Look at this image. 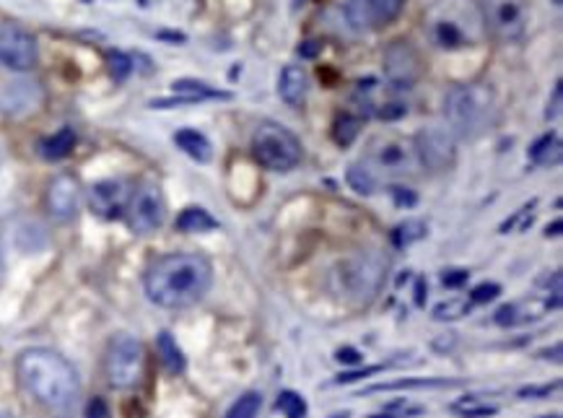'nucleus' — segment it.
<instances>
[{
  "label": "nucleus",
  "instance_id": "nucleus-1",
  "mask_svg": "<svg viewBox=\"0 0 563 418\" xmlns=\"http://www.w3.org/2000/svg\"><path fill=\"white\" fill-rule=\"evenodd\" d=\"M214 283V268L197 252H171L149 265L143 276L145 296L164 309L197 304Z\"/></svg>",
  "mask_w": 563,
  "mask_h": 418
},
{
  "label": "nucleus",
  "instance_id": "nucleus-2",
  "mask_svg": "<svg viewBox=\"0 0 563 418\" xmlns=\"http://www.w3.org/2000/svg\"><path fill=\"white\" fill-rule=\"evenodd\" d=\"M16 375L26 393L50 410L71 408L81 393L78 371L68 358L50 349H26L16 362Z\"/></svg>",
  "mask_w": 563,
  "mask_h": 418
},
{
  "label": "nucleus",
  "instance_id": "nucleus-3",
  "mask_svg": "<svg viewBox=\"0 0 563 418\" xmlns=\"http://www.w3.org/2000/svg\"><path fill=\"white\" fill-rule=\"evenodd\" d=\"M384 270L387 261L380 252H356L330 270V294L354 307L369 304L382 287Z\"/></svg>",
  "mask_w": 563,
  "mask_h": 418
},
{
  "label": "nucleus",
  "instance_id": "nucleus-4",
  "mask_svg": "<svg viewBox=\"0 0 563 418\" xmlns=\"http://www.w3.org/2000/svg\"><path fill=\"white\" fill-rule=\"evenodd\" d=\"M444 117L460 138H478L496 123V97L488 86H455L444 99Z\"/></svg>",
  "mask_w": 563,
  "mask_h": 418
},
{
  "label": "nucleus",
  "instance_id": "nucleus-5",
  "mask_svg": "<svg viewBox=\"0 0 563 418\" xmlns=\"http://www.w3.org/2000/svg\"><path fill=\"white\" fill-rule=\"evenodd\" d=\"M145 351L136 335L117 333L110 341L104 356V375L115 390H132L143 380Z\"/></svg>",
  "mask_w": 563,
  "mask_h": 418
},
{
  "label": "nucleus",
  "instance_id": "nucleus-6",
  "mask_svg": "<svg viewBox=\"0 0 563 418\" xmlns=\"http://www.w3.org/2000/svg\"><path fill=\"white\" fill-rule=\"evenodd\" d=\"M252 154L265 169L291 172L302 162V143L296 136L281 125L265 123L252 136Z\"/></svg>",
  "mask_w": 563,
  "mask_h": 418
},
{
  "label": "nucleus",
  "instance_id": "nucleus-7",
  "mask_svg": "<svg viewBox=\"0 0 563 418\" xmlns=\"http://www.w3.org/2000/svg\"><path fill=\"white\" fill-rule=\"evenodd\" d=\"M481 5L488 31H491L499 42H516V39L525 35V0H483Z\"/></svg>",
  "mask_w": 563,
  "mask_h": 418
},
{
  "label": "nucleus",
  "instance_id": "nucleus-8",
  "mask_svg": "<svg viewBox=\"0 0 563 418\" xmlns=\"http://www.w3.org/2000/svg\"><path fill=\"white\" fill-rule=\"evenodd\" d=\"M125 216H128L130 229L136 231V235H154L164 224V216H167V205H164L162 190H158L156 185H141L138 190H132Z\"/></svg>",
  "mask_w": 563,
  "mask_h": 418
},
{
  "label": "nucleus",
  "instance_id": "nucleus-9",
  "mask_svg": "<svg viewBox=\"0 0 563 418\" xmlns=\"http://www.w3.org/2000/svg\"><path fill=\"white\" fill-rule=\"evenodd\" d=\"M39 45L31 31L18 24H0V65L9 71L26 73L37 65Z\"/></svg>",
  "mask_w": 563,
  "mask_h": 418
},
{
  "label": "nucleus",
  "instance_id": "nucleus-10",
  "mask_svg": "<svg viewBox=\"0 0 563 418\" xmlns=\"http://www.w3.org/2000/svg\"><path fill=\"white\" fill-rule=\"evenodd\" d=\"M367 162L372 167L389 172V175H406L419 167V156H415V145L397 136H376L369 143Z\"/></svg>",
  "mask_w": 563,
  "mask_h": 418
},
{
  "label": "nucleus",
  "instance_id": "nucleus-11",
  "mask_svg": "<svg viewBox=\"0 0 563 418\" xmlns=\"http://www.w3.org/2000/svg\"><path fill=\"white\" fill-rule=\"evenodd\" d=\"M384 76L395 89H413L423 76L419 50L408 39H397L384 50Z\"/></svg>",
  "mask_w": 563,
  "mask_h": 418
},
{
  "label": "nucleus",
  "instance_id": "nucleus-12",
  "mask_svg": "<svg viewBox=\"0 0 563 418\" xmlns=\"http://www.w3.org/2000/svg\"><path fill=\"white\" fill-rule=\"evenodd\" d=\"M415 156L426 169L447 172L457 159L452 132L444 128H426L415 138Z\"/></svg>",
  "mask_w": 563,
  "mask_h": 418
},
{
  "label": "nucleus",
  "instance_id": "nucleus-13",
  "mask_svg": "<svg viewBox=\"0 0 563 418\" xmlns=\"http://www.w3.org/2000/svg\"><path fill=\"white\" fill-rule=\"evenodd\" d=\"M128 201L130 190L125 188V182H120V179H104V182H97L94 188L89 190L91 211H94L99 218H107V221L125 216Z\"/></svg>",
  "mask_w": 563,
  "mask_h": 418
},
{
  "label": "nucleus",
  "instance_id": "nucleus-14",
  "mask_svg": "<svg viewBox=\"0 0 563 418\" xmlns=\"http://www.w3.org/2000/svg\"><path fill=\"white\" fill-rule=\"evenodd\" d=\"M42 89L35 81H13L0 89V112L9 117H24L39 110L42 104Z\"/></svg>",
  "mask_w": 563,
  "mask_h": 418
},
{
  "label": "nucleus",
  "instance_id": "nucleus-15",
  "mask_svg": "<svg viewBox=\"0 0 563 418\" xmlns=\"http://www.w3.org/2000/svg\"><path fill=\"white\" fill-rule=\"evenodd\" d=\"M48 211L55 218H73L78 214V205H81V185L73 175H57L48 185Z\"/></svg>",
  "mask_w": 563,
  "mask_h": 418
},
{
  "label": "nucleus",
  "instance_id": "nucleus-16",
  "mask_svg": "<svg viewBox=\"0 0 563 418\" xmlns=\"http://www.w3.org/2000/svg\"><path fill=\"white\" fill-rule=\"evenodd\" d=\"M309 76L302 65H286L278 76V97L289 104V107H299L307 99Z\"/></svg>",
  "mask_w": 563,
  "mask_h": 418
},
{
  "label": "nucleus",
  "instance_id": "nucleus-17",
  "mask_svg": "<svg viewBox=\"0 0 563 418\" xmlns=\"http://www.w3.org/2000/svg\"><path fill=\"white\" fill-rule=\"evenodd\" d=\"M460 380H447V377H421V380H397V382H382L372 384L363 393H393V390H426V388H460Z\"/></svg>",
  "mask_w": 563,
  "mask_h": 418
},
{
  "label": "nucleus",
  "instance_id": "nucleus-18",
  "mask_svg": "<svg viewBox=\"0 0 563 418\" xmlns=\"http://www.w3.org/2000/svg\"><path fill=\"white\" fill-rule=\"evenodd\" d=\"M73 149H76V132H73V128H63L52 132L44 141H39V154H42V159H48V162H61Z\"/></svg>",
  "mask_w": 563,
  "mask_h": 418
},
{
  "label": "nucleus",
  "instance_id": "nucleus-19",
  "mask_svg": "<svg viewBox=\"0 0 563 418\" xmlns=\"http://www.w3.org/2000/svg\"><path fill=\"white\" fill-rule=\"evenodd\" d=\"M175 143L180 145V149L184 151V154L195 159V162H210V156H214V151H210V143L208 138L203 136V132L192 130V128H182L175 132Z\"/></svg>",
  "mask_w": 563,
  "mask_h": 418
},
{
  "label": "nucleus",
  "instance_id": "nucleus-20",
  "mask_svg": "<svg viewBox=\"0 0 563 418\" xmlns=\"http://www.w3.org/2000/svg\"><path fill=\"white\" fill-rule=\"evenodd\" d=\"M529 162L538 167H555L561 162V138L555 132H546L529 145Z\"/></svg>",
  "mask_w": 563,
  "mask_h": 418
},
{
  "label": "nucleus",
  "instance_id": "nucleus-21",
  "mask_svg": "<svg viewBox=\"0 0 563 418\" xmlns=\"http://www.w3.org/2000/svg\"><path fill=\"white\" fill-rule=\"evenodd\" d=\"M177 229L188 231V235H195V231H214L218 229V221L208 211L201 208V205H190L184 208L180 216H177Z\"/></svg>",
  "mask_w": 563,
  "mask_h": 418
},
{
  "label": "nucleus",
  "instance_id": "nucleus-22",
  "mask_svg": "<svg viewBox=\"0 0 563 418\" xmlns=\"http://www.w3.org/2000/svg\"><path fill=\"white\" fill-rule=\"evenodd\" d=\"M175 94L188 97L192 102H203V99H231L229 91H218L214 86L203 84V81H192V78H180V81L171 84Z\"/></svg>",
  "mask_w": 563,
  "mask_h": 418
},
{
  "label": "nucleus",
  "instance_id": "nucleus-23",
  "mask_svg": "<svg viewBox=\"0 0 563 418\" xmlns=\"http://www.w3.org/2000/svg\"><path fill=\"white\" fill-rule=\"evenodd\" d=\"M156 349H158V356H162L164 367H167L169 375H182L188 364H184L182 349L177 346L175 338H171L169 333H158V338H156Z\"/></svg>",
  "mask_w": 563,
  "mask_h": 418
},
{
  "label": "nucleus",
  "instance_id": "nucleus-24",
  "mask_svg": "<svg viewBox=\"0 0 563 418\" xmlns=\"http://www.w3.org/2000/svg\"><path fill=\"white\" fill-rule=\"evenodd\" d=\"M426 237V224L419 221V218H410V221L397 224L393 229V244L395 248H408V244L419 242V239Z\"/></svg>",
  "mask_w": 563,
  "mask_h": 418
},
{
  "label": "nucleus",
  "instance_id": "nucleus-25",
  "mask_svg": "<svg viewBox=\"0 0 563 418\" xmlns=\"http://www.w3.org/2000/svg\"><path fill=\"white\" fill-rule=\"evenodd\" d=\"M402 5H406V0H367L372 24H389L402 11Z\"/></svg>",
  "mask_w": 563,
  "mask_h": 418
},
{
  "label": "nucleus",
  "instance_id": "nucleus-26",
  "mask_svg": "<svg viewBox=\"0 0 563 418\" xmlns=\"http://www.w3.org/2000/svg\"><path fill=\"white\" fill-rule=\"evenodd\" d=\"M359 132H361V119L359 117L341 115L333 125V141L346 149V145H350L356 141V138H359Z\"/></svg>",
  "mask_w": 563,
  "mask_h": 418
},
{
  "label": "nucleus",
  "instance_id": "nucleus-27",
  "mask_svg": "<svg viewBox=\"0 0 563 418\" xmlns=\"http://www.w3.org/2000/svg\"><path fill=\"white\" fill-rule=\"evenodd\" d=\"M346 179H348L350 188H354L356 192H361V195H372L376 188V179L367 164H363V167L361 164H350L346 172Z\"/></svg>",
  "mask_w": 563,
  "mask_h": 418
},
{
  "label": "nucleus",
  "instance_id": "nucleus-28",
  "mask_svg": "<svg viewBox=\"0 0 563 418\" xmlns=\"http://www.w3.org/2000/svg\"><path fill=\"white\" fill-rule=\"evenodd\" d=\"M260 408H263V395L255 393V390H249V393H244L240 401L227 410V416L223 418H257Z\"/></svg>",
  "mask_w": 563,
  "mask_h": 418
},
{
  "label": "nucleus",
  "instance_id": "nucleus-29",
  "mask_svg": "<svg viewBox=\"0 0 563 418\" xmlns=\"http://www.w3.org/2000/svg\"><path fill=\"white\" fill-rule=\"evenodd\" d=\"M276 408L286 418H307V401L299 393H294V390H283L278 395Z\"/></svg>",
  "mask_w": 563,
  "mask_h": 418
},
{
  "label": "nucleus",
  "instance_id": "nucleus-30",
  "mask_svg": "<svg viewBox=\"0 0 563 418\" xmlns=\"http://www.w3.org/2000/svg\"><path fill=\"white\" fill-rule=\"evenodd\" d=\"M455 414H460L462 418H488V416H496L499 414V408L496 406H488V403H478V397H465V401L455 403L452 406Z\"/></svg>",
  "mask_w": 563,
  "mask_h": 418
},
{
  "label": "nucleus",
  "instance_id": "nucleus-31",
  "mask_svg": "<svg viewBox=\"0 0 563 418\" xmlns=\"http://www.w3.org/2000/svg\"><path fill=\"white\" fill-rule=\"evenodd\" d=\"M434 37H436V42H439V48H447V50H457L465 45V35H462V31L449 22L436 24Z\"/></svg>",
  "mask_w": 563,
  "mask_h": 418
},
{
  "label": "nucleus",
  "instance_id": "nucleus-32",
  "mask_svg": "<svg viewBox=\"0 0 563 418\" xmlns=\"http://www.w3.org/2000/svg\"><path fill=\"white\" fill-rule=\"evenodd\" d=\"M473 304L465 302V299H449V302H442L439 307L434 309V320H460L465 317Z\"/></svg>",
  "mask_w": 563,
  "mask_h": 418
},
{
  "label": "nucleus",
  "instance_id": "nucleus-33",
  "mask_svg": "<svg viewBox=\"0 0 563 418\" xmlns=\"http://www.w3.org/2000/svg\"><path fill=\"white\" fill-rule=\"evenodd\" d=\"M421 414H426V408L406 406V403H389L387 408H382L380 414H374V416H369V418H415V416H421Z\"/></svg>",
  "mask_w": 563,
  "mask_h": 418
},
{
  "label": "nucleus",
  "instance_id": "nucleus-34",
  "mask_svg": "<svg viewBox=\"0 0 563 418\" xmlns=\"http://www.w3.org/2000/svg\"><path fill=\"white\" fill-rule=\"evenodd\" d=\"M107 63H110V73L115 81H125V78L132 73V60L125 55V52H110Z\"/></svg>",
  "mask_w": 563,
  "mask_h": 418
},
{
  "label": "nucleus",
  "instance_id": "nucleus-35",
  "mask_svg": "<svg viewBox=\"0 0 563 418\" xmlns=\"http://www.w3.org/2000/svg\"><path fill=\"white\" fill-rule=\"evenodd\" d=\"M346 11H348L350 24H354L356 29H363V26H367V24H372V18H369L367 0H348Z\"/></svg>",
  "mask_w": 563,
  "mask_h": 418
},
{
  "label": "nucleus",
  "instance_id": "nucleus-36",
  "mask_svg": "<svg viewBox=\"0 0 563 418\" xmlns=\"http://www.w3.org/2000/svg\"><path fill=\"white\" fill-rule=\"evenodd\" d=\"M380 371H384V364H374V367H363V369H350V371H343V375H337L333 384L359 382V380H367V377H372V375H380Z\"/></svg>",
  "mask_w": 563,
  "mask_h": 418
},
{
  "label": "nucleus",
  "instance_id": "nucleus-37",
  "mask_svg": "<svg viewBox=\"0 0 563 418\" xmlns=\"http://www.w3.org/2000/svg\"><path fill=\"white\" fill-rule=\"evenodd\" d=\"M499 294H501L499 283H481V287H475L473 291H470V304H488V302H494Z\"/></svg>",
  "mask_w": 563,
  "mask_h": 418
},
{
  "label": "nucleus",
  "instance_id": "nucleus-38",
  "mask_svg": "<svg viewBox=\"0 0 563 418\" xmlns=\"http://www.w3.org/2000/svg\"><path fill=\"white\" fill-rule=\"evenodd\" d=\"M389 195H393L397 208H413V205L419 203V195H415L410 188H402V185H393V188H389Z\"/></svg>",
  "mask_w": 563,
  "mask_h": 418
},
{
  "label": "nucleus",
  "instance_id": "nucleus-39",
  "mask_svg": "<svg viewBox=\"0 0 563 418\" xmlns=\"http://www.w3.org/2000/svg\"><path fill=\"white\" fill-rule=\"evenodd\" d=\"M561 388V382H553V384H540V388H525L520 390V397L522 401H542V397H551V393H555V390Z\"/></svg>",
  "mask_w": 563,
  "mask_h": 418
},
{
  "label": "nucleus",
  "instance_id": "nucleus-40",
  "mask_svg": "<svg viewBox=\"0 0 563 418\" xmlns=\"http://www.w3.org/2000/svg\"><path fill=\"white\" fill-rule=\"evenodd\" d=\"M468 278H470L468 270H460V268L444 270V274H442V283H444V287H447V289H460L462 283H468Z\"/></svg>",
  "mask_w": 563,
  "mask_h": 418
},
{
  "label": "nucleus",
  "instance_id": "nucleus-41",
  "mask_svg": "<svg viewBox=\"0 0 563 418\" xmlns=\"http://www.w3.org/2000/svg\"><path fill=\"white\" fill-rule=\"evenodd\" d=\"M561 102H563V84L559 81V84H555V89H553V99H551V102H548V110H546L548 119H555V117L561 115Z\"/></svg>",
  "mask_w": 563,
  "mask_h": 418
},
{
  "label": "nucleus",
  "instance_id": "nucleus-42",
  "mask_svg": "<svg viewBox=\"0 0 563 418\" xmlns=\"http://www.w3.org/2000/svg\"><path fill=\"white\" fill-rule=\"evenodd\" d=\"M376 115H380V119H400L408 115V107L406 104H384Z\"/></svg>",
  "mask_w": 563,
  "mask_h": 418
},
{
  "label": "nucleus",
  "instance_id": "nucleus-43",
  "mask_svg": "<svg viewBox=\"0 0 563 418\" xmlns=\"http://www.w3.org/2000/svg\"><path fill=\"white\" fill-rule=\"evenodd\" d=\"M335 358H337V362H341V364H348V367H356V364H361L363 356H361V351L346 346V349H337Z\"/></svg>",
  "mask_w": 563,
  "mask_h": 418
},
{
  "label": "nucleus",
  "instance_id": "nucleus-44",
  "mask_svg": "<svg viewBox=\"0 0 563 418\" xmlns=\"http://www.w3.org/2000/svg\"><path fill=\"white\" fill-rule=\"evenodd\" d=\"M86 418H110L107 403H104L102 397H94V401L89 403V408H86Z\"/></svg>",
  "mask_w": 563,
  "mask_h": 418
},
{
  "label": "nucleus",
  "instance_id": "nucleus-45",
  "mask_svg": "<svg viewBox=\"0 0 563 418\" xmlns=\"http://www.w3.org/2000/svg\"><path fill=\"white\" fill-rule=\"evenodd\" d=\"M317 52H320V45H317V42H302L299 45V55L302 58L312 60V58H317Z\"/></svg>",
  "mask_w": 563,
  "mask_h": 418
},
{
  "label": "nucleus",
  "instance_id": "nucleus-46",
  "mask_svg": "<svg viewBox=\"0 0 563 418\" xmlns=\"http://www.w3.org/2000/svg\"><path fill=\"white\" fill-rule=\"evenodd\" d=\"M561 235V221H553V227L546 229V237H559Z\"/></svg>",
  "mask_w": 563,
  "mask_h": 418
},
{
  "label": "nucleus",
  "instance_id": "nucleus-47",
  "mask_svg": "<svg viewBox=\"0 0 563 418\" xmlns=\"http://www.w3.org/2000/svg\"><path fill=\"white\" fill-rule=\"evenodd\" d=\"M423 291H426V287H423V281H419V294H415V304H423Z\"/></svg>",
  "mask_w": 563,
  "mask_h": 418
},
{
  "label": "nucleus",
  "instance_id": "nucleus-48",
  "mask_svg": "<svg viewBox=\"0 0 563 418\" xmlns=\"http://www.w3.org/2000/svg\"><path fill=\"white\" fill-rule=\"evenodd\" d=\"M0 274H3V242H0Z\"/></svg>",
  "mask_w": 563,
  "mask_h": 418
},
{
  "label": "nucleus",
  "instance_id": "nucleus-49",
  "mask_svg": "<svg viewBox=\"0 0 563 418\" xmlns=\"http://www.w3.org/2000/svg\"><path fill=\"white\" fill-rule=\"evenodd\" d=\"M553 3H555V5H561V0H553Z\"/></svg>",
  "mask_w": 563,
  "mask_h": 418
}]
</instances>
